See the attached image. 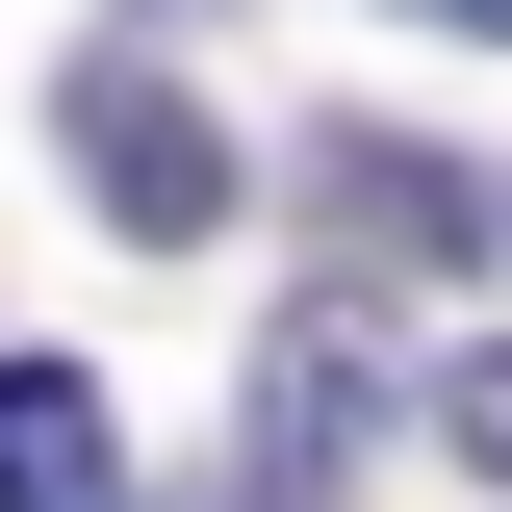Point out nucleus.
I'll return each instance as SVG.
<instances>
[{
  "instance_id": "nucleus-1",
  "label": "nucleus",
  "mask_w": 512,
  "mask_h": 512,
  "mask_svg": "<svg viewBox=\"0 0 512 512\" xmlns=\"http://www.w3.org/2000/svg\"><path fill=\"white\" fill-rule=\"evenodd\" d=\"M52 128H77V205H103L128 256H205V231H231V128H205L180 77L128 52V26H103L77 77H52Z\"/></svg>"
},
{
  "instance_id": "nucleus-2",
  "label": "nucleus",
  "mask_w": 512,
  "mask_h": 512,
  "mask_svg": "<svg viewBox=\"0 0 512 512\" xmlns=\"http://www.w3.org/2000/svg\"><path fill=\"white\" fill-rule=\"evenodd\" d=\"M359 436H384V333H359V282H333V308L256 359V461H231L205 512H333V461H359Z\"/></svg>"
},
{
  "instance_id": "nucleus-3",
  "label": "nucleus",
  "mask_w": 512,
  "mask_h": 512,
  "mask_svg": "<svg viewBox=\"0 0 512 512\" xmlns=\"http://www.w3.org/2000/svg\"><path fill=\"white\" fill-rule=\"evenodd\" d=\"M308 180H333V231H359V256H487V231H512V205L461 180V154H410V128H333Z\"/></svg>"
},
{
  "instance_id": "nucleus-4",
  "label": "nucleus",
  "mask_w": 512,
  "mask_h": 512,
  "mask_svg": "<svg viewBox=\"0 0 512 512\" xmlns=\"http://www.w3.org/2000/svg\"><path fill=\"white\" fill-rule=\"evenodd\" d=\"M0 512H128V436L77 359H0Z\"/></svg>"
},
{
  "instance_id": "nucleus-5",
  "label": "nucleus",
  "mask_w": 512,
  "mask_h": 512,
  "mask_svg": "<svg viewBox=\"0 0 512 512\" xmlns=\"http://www.w3.org/2000/svg\"><path fill=\"white\" fill-rule=\"evenodd\" d=\"M436 436H461V461L512 487V359H436Z\"/></svg>"
},
{
  "instance_id": "nucleus-6",
  "label": "nucleus",
  "mask_w": 512,
  "mask_h": 512,
  "mask_svg": "<svg viewBox=\"0 0 512 512\" xmlns=\"http://www.w3.org/2000/svg\"><path fill=\"white\" fill-rule=\"evenodd\" d=\"M410 26H461V52H512V0H410Z\"/></svg>"
}]
</instances>
